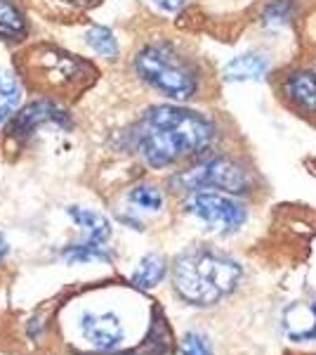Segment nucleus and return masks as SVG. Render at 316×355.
<instances>
[{
  "mask_svg": "<svg viewBox=\"0 0 316 355\" xmlns=\"http://www.w3.org/2000/svg\"><path fill=\"white\" fill-rule=\"evenodd\" d=\"M217 125L210 116L187 107L158 105L147 110L132 128V147L151 168H165L196 157L215 142Z\"/></svg>",
  "mask_w": 316,
  "mask_h": 355,
  "instance_id": "f257e3e1",
  "label": "nucleus"
},
{
  "mask_svg": "<svg viewBox=\"0 0 316 355\" xmlns=\"http://www.w3.org/2000/svg\"><path fill=\"white\" fill-rule=\"evenodd\" d=\"M241 266L227 254L208 246H194L175 259V291L192 306H212L236 289Z\"/></svg>",
  "mask_w": 316,
  "mask_h": 355,
  "instance_id": "f03ea898",
  "label": "nucleus"
},
{
  "mask_svg": "<svg viewBox=\"0 0 316 355\" xmlns=\"http://www.w3.org/2000/svg\"><path fill=\"white\" fill-rule=\"evenodd\" d=\"M135 73L156 93L175 102H187L198 95L201 73L196 64L172 43H149L135 55Z\"/></svg>",
  "mask_w": 316,
  "mask_h": 355,
  "instance_id": "7ed1b4c3",
  "label": "nucleus"
},
{
  "mask_svg": "<svg viewBox=\"0 0 316 355\" xmlns=\"http://www.w3.org/2000/svg\"><path fill=\"white\" fill-rule=\"evenodd\" d=\"M250 171L232 157H210L172 178V185L185 192L215 190L224 194H243L250 190Z\"/></svg>",
  "mask_w": 316,
  "mask_h": 355,
  "instance_id": "20e7f679",
  "label": "nucleus"
},
{
  "mask_svg": "<svg viewBox=\"0 0 316 355\" xmlns=\"http://www.w3.org/2000/svg\"><path fill=\"white\" fill-rule=\"evenodd\" d=\"M185 209L194 218H198L201 223L210 227V230L220 232V234H232L243 227L245 218V206L234 199L232 194L215 192V190H198V192H189Z\"/></svg>",
  "mask_w": 316,
  "mask_h": 355,
  "instance_id": "39448f33",
  "label": "nucleus"
},
{
  "mask_svg": "<svg viewBox=\"0 0 316 355\" xmlns=\"http://www.w3.org/2000/svg\"><path fill=\"white\" fill-rule=\"evenodd\" d=\"M80 331L97 351H113L125 339L123 322L113 313H85L80 318Z\"/></svg>",
  "mask_w": 316,
  "mask_h": 355,
  "instance_id": "423d86ee",
  "label": "nucleus"
},
{
  "mask_svg": "<svg viewBox=\"0 0 316 355\" xmlns=\"http://www.w3.org/2000/svg\"><path fill=\"white\" fill-rule=\"evenodd\" d=\"M281 95L302 114H316V73L309 69H292L281 78Z\"/></svg>",
  "mask_w": 316,
  "mask_h": 355,
  "instance_id": "0eeeda50",
  "label": "nucleus"
},
{
  "mask_svg": "<svg viewBox=\"0 0 316 355\" xmlns=\"http://www.w3.org/2000/svg\"><path fill=\"white\" fill-rule=\"evenodd\" d=\"M43 123H57V125H64V128L71 125L66 112L62 110V107H57L55 102H50V100H40V102H31V105L17 114L10 133L17 137H24L28 133H33L36 125H43Z\"/></svg>",
  "mask_w": 316,
  "mask_h": 355,
  "instance_id": "6e6552de",
  "label": "nucleus"
},
{
  "mask_svg": "<svg viewBox=\"0 0 316 355\" xmlns=\"http://www.w3.org/2000/svg\"><path fill=\"white\" fill-rule=\"evenodd\" d=\"M36 62L40 64V71L45 73L43 78L53 81L55 85L76 81L80 76V69H85L83 62L76 60L73 55L62 53V50H48V53L40 55V60Z\"/></svg>",
  "mask_w": 316,
  "mask_h": 355,
  "instance_id": "1a4fd4ad",
  "label": "nucleus"
},
{
  "mask_svg": "<svg viewBox=\"0 0 316 355\" xmlns=\"http://www.w3.org/2000/svg\"><path fill=\"white\" fill-rule=\"evenodd\" d=\"M269 71V60L262 53H245L224 64V78L229 81H260Z\"/></svg>",
  "mask_w": 316,
  "mask_h": 355,
  "instance_id": "9d476101",
  "label": "nucleus"
},
{
  "mask_svg": "<svg viewBox=\"0 0 316 355\" xmlns=\"http://www.w3.org/2000/svg\"><path fill=\"white\" fill-rule=\"evenodd\" d=\"M286 334L295 341L316 339V303H297L286 313Z\"/></svg>",
  "mask_w": 316,
  "mask_h": 355,
  "instance_id": "9b49d317",
  "label": "nucleus"
},
{
  "mask_svg": "<svg viewBox=\"0 0 316 355\" xmlns=\"http://www.w3.org/2000/svg\"><path fill=\"white\" fill-rule=\"evenodd\" d=\"M28 33V19L15 0H0V38L3 41H24Z\"/></svg>",
  "mask_w": 316,
  "mask_h": 355,
  "instance_id": "f8f14e48",
  "label": "nucleus"
},
{
  "mask_svg": "<svg viewBox=\"0 0 316 355\" xmlns=\"http://www.w3.org/2000/svg\"><path fill=\"white\" fill-rule=\"evenodd\" d=\"M68 216H71L78 227H83L85 230V242L104 244L109 239V234H111V225H109V220L102 214H97V211L73 206V209H68Z\"/></svg>",
  "mask_w": 316,
  "mask_h": 355,
  "instance_id": "ddd939ff",
  "label": "nucleus"
},
{
  "mask_svg": "<svg viewBox=\"0 0 316 355\" xmlns=\"http://www.w3.org/2000/svg\"><path fill=\"white\" fill-rule=\"evenodd\" d=\"M21 100V85L15 73L0 69V123L10 119Z\"/></svg>",
  "mask_w": 316,
  "mask_h": 355,
  "instance_id": "4468645a",
  "label": "nucleus"
},
{
  "mask_svg": "<svg viewBox=\"0 0 316 355\" xmlns=\"http://www.w3.org/2000/svg\"><path fill=\"white\" fill-rule=\"evenodd\" d=\"M163 277H165V261L160 259L158 254H149L142 259L137 272L132 275V284H137V287H142V289H151V287H156Z\"/></svg>",
  "mask_w": 316,
  "mask_h": 355,
  "instance_id": "2eb2a0df",
  "label": "nucleus"
},
{
  "mask_svg": "<svg viewBox=\"0 0 316 355\" xmlns=\"http://www.w3.org/2000/svg\"><path fill=\"white\" fill-rule=\"evenodd\" d=\"M297 15V0H269L262 10V24L269 28L286 26L295 19Z\"/></svg>",
  "mask_w": 316,
  "mask_h": 355,
  "instance_id": "dca6fc26",
  "label": "nucleus"
},
{
  "mask_svg": "<svg viewBox=\"0 0 316 355\" xmlns=\"http://www.w3.org/2000/svg\"><path fill=\"white\" fill-rule=\"evenodd\" d=\"M85 43L100 57H104V60H116L118 57V41L111 28L106 26H90L85 31Z\"/></svg>",
  "mask_w": 316,
  "mask_h": 355,
  "instance_id": "f3484780",
  "label": "nucleus"
},
{
  "mask_svg": "<svg viewBox=\"0 0 316 355\" xmlns=\"http://www.w3.org/2000/svg\"><path fill=\"white\" fill-rule=\"evenodd\" d=\"M64 259L68 263H90V261H109L111 254L106 251L104 244H95V242H78L64 249Z\"/></svg>",
  "mask_w": 316,
  "mask_h": 355,
  "instance_id": "a211bd4d",
  "label": "nucleus"
},
{
  "mask_svg": "<svg viewBox=\"0 0 316 355\" xmlns=\"http://www.w3.org/2000/svg\"><path fill=\"white\" fill-rule=\"evenodd\" d=\"M130 204L137 206V209H145V211H158L163 206V192L154 185H137L132 187L128 194Z\"/></svg>",
  "mask_w": 316,
  "mask_h": 355,
  "instance_id": "6ab92c4d",
  "label": "nucleus"
},
{
  "mask_svg": "<svg viewBox=\"0 0 316 355\" xmlns=\"http://www.w3.org/2000/svg\"><path fill=\"white\" fill-rule=\"evenodd\" d=\"M182 353L185 355H212V348L205 336L201 334H187L185 341H182Z\"/></svg>",
  "mask_w": 316,
  "mask_h": 355,
  "instance_id": "aec40b11",
  "label": "nucleus"
},
{
  "mask_svg": "<svg viewBox=\"0 0 316 355\" xmlns=\"http://www.w3.org/2000/svg\"><path fill=\"white\" fill-rule=\"evenodd\" d=\"M189 0H154V5H156L158 10H163V12H177V10H182Z\"/></svg>",
  "mask_w": 316,
  "mask_h": 355,
  "instance_id": "412c9836",
  "label": "nucleus"
},
{
  "mask_svg": "<svg viewBox=\"0 0 316 355\" xmlns=\"http://www.w3.org/2000/svg\"><path fill=\"white\" fill-rule=\"evenodd\" d=\"M5 254H8V242H5V237L0 234V261L5 259Z\"/></svg>",
  "mask_w": 316,
  "mask_h": 355,
  "instance_id": "4be33fe9",
  "label": "nucleus"
},
{
  "mask_svg": "<svg viewBox=\"0 0 316 355\" xmlns=\"http://www.w3.org/2000/svg\"><path fill=\"white\" fill-rule=\"evenodd\" d=\"M66 3H73V5H95L97 0H66Z\"/></svg>",
  "mask_w": 316,
  "mask_h": 355,
  "instance_id": "5701e85b",
  "label": "nucleus"
}]
</instances>
